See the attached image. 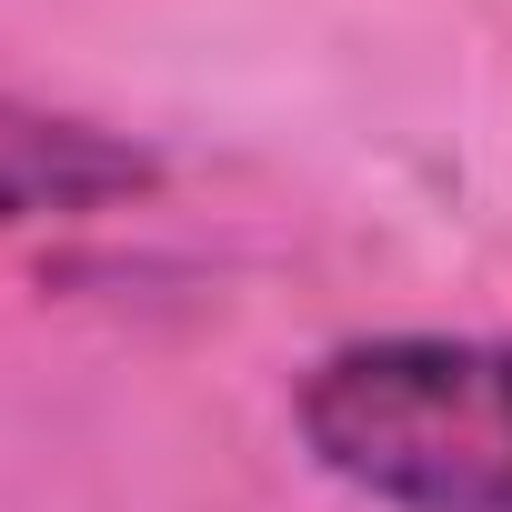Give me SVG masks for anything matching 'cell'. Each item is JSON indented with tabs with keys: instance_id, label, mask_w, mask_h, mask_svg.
Masks as SVG:
<instances>
[{
	"instance_id": "6da1fadb",
	"label": "cell",
	"mask_w": 512,
	"mask_h": 512,
	"mask_svg": "<svg viewBox=\"0 0 512 512\" xmlns=\"http://www.w3.org/2000/svg\"><path fill=\"white\" fill-rule=\"evenodd\" d=\"M312 472L382 512H512V342L372 332L292 382Z\"/></svg>"
},
{
	"instance_id": "7a4b0ae2",
	"label": "cell",
	"mask_w": 512,
	"mask_h": 512,
	"mask_svg": "<svg viewBox=\"0 0 512 512\" xmlns=\"http://www.w3.org/2000/svg\"><path fill=\"white\" fill-rule=\"evenodd\" d=\"M161 181V161L101 121H61V111H21L0 101V231L31 221H91L121 211Z\"/></svg>"
}]
</instances>
